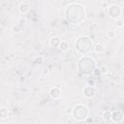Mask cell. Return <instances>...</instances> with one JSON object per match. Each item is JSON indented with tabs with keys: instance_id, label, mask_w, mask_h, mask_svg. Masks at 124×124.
<instances>
[{
	"instance_id": "obj_17",
	"label": "cell",
	"mask_w": 124,
	"mask_h": 124,
	"mask_svg": "<svg viewBox=\"0 0 124 124\" xmlns=\"http://www.w3.org/2000/svg\"><path fill=\"white\" fill-rule=\"evenodd\" d=\"M108 36L109 39H114L116 37V31L114 30H108Z\"/></svg>"
},
{
	"instance_id": "obj_18",
	"label": "cell",
	"mask_w": 124,
	"mask_h": 124,
	"mask_svg": "<svg viewBox=\"0 0 124 124\" xmlns=\"http://www.w3.org/2000/svg\"><path fill=\"white\" fill-rule=\"evenodd\" d=\"M99 68V70H100V73H101V75H106L108 71V68L106 67V66H104V65H102V66H100V67H98Z\"/></svg>"
},
{
	"instance_id": "obj_12",
	"label": "cell",
	"mask_w": 124,
	"mask_h": 124,
	"mask_svg": "<svg viewBox=\"0 0 124 124\" xmlns=\"http://www.w3.org/2000/svg\"><path fill=\"white\" fill-rule=\"evenodd\" d=\"M58 48H59L61 51H67V50H69L70 46H69L68 42H66V41H61V43H60Z\"/></svg>"
},
{
	"instance_id": "obj_11",
	"label": "cell",
	"mask_w": 124,
	"mask_h": 124,
	"mask_svg": "<svg viewBox=\"0 0 124 124\" xmlns=\"http://www.w3.org/2000/svg\"><path fill=\"white\" fill-rule=\"evenodd\" d=\"M10 115V111L6 108H0V119H6Z\"/></svg>"
},
{
	"instance_id": "obj_2",
	"label": "cell",
	"mask_w": 124,
	"mask_h": 124,
	"mask_svg": "<svg viewBox=\"0 0 124 124\" xmlns=\"http://www.w3.org/2000/svg\"><path fill=\"white\" fill-rule=\"evenodd\" d=\"M95 68H96L95 60L89 55H83L78 61V69L82 76L92 75Z\"/></svg>"
},
{
	"instance_id": "obj_6",
	"label": "cell",
	"mask_w": 124,
	"mask_h": 124,
	"mask_svg": "<svg viewBox=\"0 0 124 124\" xmlns=\"http://www.w3.org/2000/svg\"><path fill=\"white\" fill-rule=\"evenodd\" d=\"M110 120L113 123H121L123 121V113L121 110L116 109L114 111L111 112V116H110Z\"/></svg>"
},
{
	"instance_id": "obj_13",
	"label": "cell",
	"mask_w": 124,
	"mask_h": 124,
	"mask_svg": "<svg viewBox=\"0 0 124 124\" xmlns=\"http://www.w3.org/2000/svg\"><path fill=\"white\" fill-rule=\"evenodd\" d=\"M110 116H111V111L108 109H106L105 111H103L102 113V118L105 121H109L110 120Z\"/></svg>"
},
{
	"instance_id": "obj_7",
	"label": "cell",
	"mask_w": 124,
	"mask_h": 124,
	"mask_svg": "<svg viewBox=\"0 0 124 124\" xmlns=\"http://www.w3.org/2000/svg\"><path fill=\"white\" fill-rule=\"evenodd\" d=\"M48 93H49V96H50L52 99H54V100L59 99V98L61 97V95H62L61 89H60V87H58V86H53V87H51V88L49 89Z\"/></svg>"
},
{
	"instance_id": "obj_16",
	"label": "cell",
	"mask_w": 124,
	"mask_h": 124,
	"mask_svg": "<svg viewBox=\"0 0 124 124\" xmlns=\"http://www.w3.org/2000/svg\"><path fill=\"white\" fill-rule=\"evenodd\" d=\"M17 26L20 28L21 26H23V25H25V23H26V19L25 18H23V17H19L18 19H17Z\"/></svg>"
},
{
	"instance_id": "obj_4",
	"label": "cell",
	"mask_w": 124,
	"mask_h": 124,
	"mask_svg": "<svg viewBox=\"0 0 124 124\" xmlns=\"http://www.w3.org/2000/svg\"><path fill=\"white\" fill-rule=\"evenodd\" d=\"M71 115L76 121H84L89 115V109L85 105L78 104L72 108Z\"/></svg>"
},
{
	"instance_id": "obj_14",
	"label": "cell",
	"mask_w": 124,
	"mask_h": 124,
	"mask_svg": "<svg viewBox=\"0 0 124 124\" xmlns=\"http://www.w3.org/2000/svg\"><path fill=\"white\" fill-rule=\"evenodd\" d=\"M93 49H94V51H95L96 53H101V52L104 51V46H103V45H101V44H97V45H95V46H93Z\"/></svg>"
},
{
	"instance_id": "obj_8",
	"label": "cell",
	"mask_w": 124,
	"mask_h": 124,
	"mask_svg": "<svg viewBox=\"0 0 124 124\" xmlns=\"http://www.w3.org/2000/svg\"><path fill=\"white\" fill-rule=\"evenodd\" d=\"M82 92H83V95H84L86 98H92V97L95 95L96 90H95L94 87L86 85V86L83 88V91H82Z\"/></svg>"
},
{
	"instance_id": "obj_9",
	"label": "cell",
	"mask_w": 124,
	"mask_h": 124,
	"mask_svg": "<svg viewBox=\"0 0 124 124\" xmlns=\"http://www.w3.org/2000/svg\"><path fill=\"white\" fill-rule=\"evenodd\" d=\"M61 39L59 36H52L50 39H49V46L53 48H56L59 46L60 43H61Z\"/></svg>"
},
{
	"instance_id": "obj_1",
	"label": "cell",
	"mask_w": 124,
	"mask_h": 124,
	"mask_svg": "<svg viewBox=\"0 0 124 124\" xmlns=\"http://www.w3.org/2000/svg\"><path fill=\"white\" fill-rule=\"evenodd\" d=\"M64 17L71 24H79L86 17L85 8L80 3L73 2L66 7Z\"/></svg>"
},
{
	"instance_id": "obj_20",
	"label": "cell",
	"mask_w": 124,
	"mask_h": 124,
	"mask_svg": "<svg viewBox=\"0 0 124 124\" xmlns=\"http://www.w3.org/2000/svg\"><path fill=\"white\" fill-rule=\"evenodd\" d=\"M87 85L94 87V86L96 85V80H95L94 78H88V80H87Z\"/></svg>"
},
{
	"instance_id": "obj_15",
	"label": "cell",
	"mask_w": 124,
	"mask_h": 124,
	"mask_svg": "<svg viewBox=\"0 0 124 124\" xmlns=\"http://www.w3.org/2000/svg\"><path fill=\"white\" fill-rule=\"evenodd\" d=\"M34 62H35V64H37V65H41V64L44 62V57H43L42 55H37V56L35 57V59H34Z\"/></svg>"
},
{
	"instance_id": "obj_3",
	"label": "cell",
	"mask_w": 124,
	"mask_h": 124,
	"mask_svg": "<svg viewBox=\"0 0 124 124\" xmlns=\"http://www.w3.org/2000/svg\"><path fill=\"white\" fill-rule=\"evenodd\" d=\"M77 52L83 55H88L93 50V43L88 36H79L75 42Z\"/></svg>"
},
{
	"instance_id": "obj_21",
	"label": "cell",
	"mask_w": 124,
	"mask_h": 124,
	"mask_svg": "<svg viewBox=\"0 0 124 124\" xmlns=\"http://www.w3.org/2000/svg\"><path fill=\"white\" fill-rule=\"evenodd\" d=\"M12 30H13V32H14L15 34H18V33H19V31H20V28H19L17 25H15V26H13Z\"/></svg>"
},
{
	"instance_id": "obj_19",
	"label": "cell",
	"mask_w": 124,
	"mask_h": 124,
	"mask_svg": "<svg viewBox=\"0 0 124 124\" xmlns=\"http://www.w3.org/2000/svg\"><path fill=\"white\" fill-rule=\"evenodd\" d=\"M116 27H118V28H123V26H124V21H123V19H116Z\"/></svg>"
},
{
	"instance_id": "obj_5",
	"label": "cell",
	"mask_w": 124,
	"mask_h": 124,
	"mask_svg": "<svg viewBox=\"0 0 124 124\" xmlns=\"http://www.w3.org/2000/svg\"><path fill=\"white\" fill-rule=\"evenodd\" d=\"M108 15L109 17L118 19L122 16V8L119 5L116 4H111L108 8Z\"/></svg>"
},
{
	"instance_id": "obj_10",
	"label": "cell",
	"mask_w": 124,
	"mask_h": 124,
	"mask_svg": "<svg viewBox=\"0 0 124 124\" xmlns=\"http://www.w3.org/2000/svg\"><path fill=\"white\" fill-rule=\"evenodd\" d=\"M29 10H30V5L24 4L23 2H20V4L18 5V11L21 14H26L29 12Z\"/></svg>"
}]
</instances>
